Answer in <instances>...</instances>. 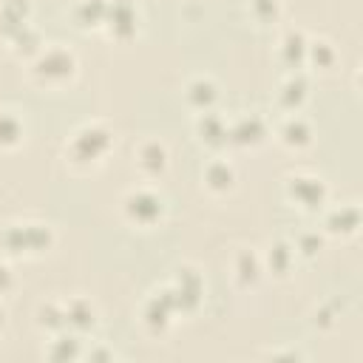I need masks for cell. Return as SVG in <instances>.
I'll return each mask as SVG.
<instances>
[{"label":"cell","instance_id":"6da1fadb","mask_svg":"<svg viewBox=\"0 0 363 363\" xmlns=\"http://www.w3.org/2000/svg\"><path fill=\"white\" fill-rule=\"evenodd\" d=\"M113 145H116V136L105 122H85L65 142V150H62L65 167L71 173H91L99 164H105Z\"/></svg>","mask_w":363,"mask_h":363},{"label":"cell","instance_id":"7a4b0ae2","mask_svg":"<svg viewBox=\"0 0 363 363\" xmlns=\"http://www.w3.org/2000/svg\"><path fill=\"white\" fill-rule=\"evenodd\" d=\"M77 71H79V60L62 43L43 45L28 60V79L43 91H60V88L71 85L77 79Z\"/></svg>","mask_w":363,"mask_h":363},{"label":"cell","instance_id":"3957f363","mask_svg":"<svg viewBox=\"0 0 363 363\" xmlns=\"http://www.w3.org/2000/svg\"><path fill=\"white\" fill-rule=\"evenodd\" d=\"M164 199L150 184H139L122 196V216L139 230H153L164 221Z\"/></svg>","mask_w":363,"mask_h":363},{"label":"cell","instance_id":"277c9868","mask_svg":"<svg viewBox=\"0 0 363 363\" xmlns=\"http://www.w3.org/2000/svg\"><path fill=\"white\" fill-rule=\"evenodd\" d=\"M284 193L289 204L303 213H320L329 201V187L315 173H289L284 182Z\"/></svg>","mask_w":363,"mask_h":363},{"label":"cell","instance_id":"5b68a950","mask_svg":"<svg viewBox=\"0 0 363 363\" xmlns=\"http://www.w3.org/2000/svg\"><path fill=\"white\" fill-rule=\"evenodd\" d=\"M6 244L11 252L40 255L54 247V230L48 224H11L6 230Z\"/></svg>","mask_w":363,"mask_h":363},{"label":"cell","instance_id":"8992f818","mask_svg":"<svg viewBox=\"0 0 363 363\" xmlns=\"http://www.w3.org/2000/svg\"><path fill=\"white\" fill-rule=\"evenodd\" d=\"M170 167V153H167V145L159 142V139H142L136 147H133V170L145 179V182H153V179H162Z\"/></svg>","mask_w":363,"mask_h":363},{"label":"cell","instance_id":"52a82bcc","mask_svg":"<svg viewBox=\"0 0 363 363\" xmlns=\"http://www.w3.org/2000/svg\"><path fill=\"white\" fill-rule=\"evenodd\" d=\"M170 292H173V303H176V312H193L199 303H201V295H204V281L201 275L193 269V267H179L173 281L167 284Z\"/></svg>","mask_w":363,"mask_h":363},{"label":"cell","instance_id":"ba28073f","mask_svg":"<svg viewBox=\"0 0 363 363\" xmlns=\"http://www.w3.org/2000/svg\"><path fill=\"white\" fill-rule=\"evenodd\" d=\"M173 315H176V303H173V292H170V286H162V289H156L147 301H145V309H142V323L150 329V332H156V335H162L170 323H173Z\"/></svg>","mask_w":363,"mask_h":363},{"label":"cell","instance_id":"9c48e42d","mask_svg":"<svg viewBox=\"0 0 363 363\" xmlns=\"http://www.w3.org/2000/svg\"><path fill=\"white\" fill-rule=\"evenodd\" d=\"M275 136H278V142H281L286 150L301 153V150H306V147L312 145L315 130H312V125H309L306 116H301V113H286V116L281 119Z\"/></svg>","mask_w":363,"mask_h":363},{"label":"cell","instance_id":"30bf717a","mask_svg":"<svg viewBox=\"0 0 363 363\" xmlns=\"http://www.w3.org/2000/svg\"><path fill=\"white\" fill-rule=\"evenodd\" d=\"M227 133H230V145L238 147H258L267 139V122L258 113H241L238 119L227 122Z\"/></svg>","mask_w":363,"mask_h":363},{"label":"cell","instance_id":"8fae6325","mask_svg":"<svg viewBox=\"0 0 363 363\" xmlns=\"http://www.w3.org/2000/svg\"><path fill=\"white\" fill-rule=\"evenodd\" d=\"M139 14L133 0H108V14H105V28L116 40H128L136 34Z\"/></svg>","mask_w":363,"mask_h":363},{"label":"cell","instance_id":"7c38bea8","mask_svg":"<svg viewBox=\"0 0 363 363\" xmlns=\"http://www.w3.org/2000/svg\"><path fill=\"white\" fill-rule=\"evenodd\" d=\"M235 182H238L235 167L227 159H221V156L210 159L204 164V170H201V187L210 196H227V193H233L235 190Z\"/></svg>","mask_w":363,"mask_h":363},{"label":"cell","instance_id":"4fadbf2b","mask_svg":"<svg viewBox=\"0 0 363 363\" xmlns=\"http://www.w3.org/2000/svg\"><path fill=\"white\" fill-rule=\"evenodd\" d=\"M196 136L201 145H207L210 150H221L230 145V133H227V119L213 108V111H204V113H196Z\"/></svg>","mask_w":363,"mask_h":363},{"label":"cell","instance_id":"5bb4252c","mask_svg":"<svg viewBox=\"0 0 363 363\" xmlns=\"http://www.w3.org/2000/svg\"><path fill=\"white\" fill-rule=\"evenodd\" d=\"M230 275H233V284L238 289H252L258 286V281L264 278V264H261V255L252 252V250H238L230 261Z\"/></svg>","mask_w":363,"mask_h":363},{"label":"cell","instance_id":"9a60e30c","mask_svg":"<svg viewBox=\"0 0 363 363\" xmlns=\"http://www.w3.org/2000/svg\"><path fill=\"white\" fill-rule=\"evenodd\" d=\"M323 230H326V235H335V238L357 235V230H360V207L357 204H340V207L326 210Z\"/></svg>","mask_w":363,"mask_h":363},{"label":"cell","instance_id":"2e32d148","mask_svg":"<svg viewBox=\"0 0 363 363\" xmlns=\"http://www.w3.org/2000/svg\"><path fill=\"white\" fill-rule=\"evenodd\" d=\"M184 102L196 113L213 111L216 102H218V85H216V79L213 77H204V74L187 79V85H184Z\"/></svg>","mask_w":363,"mask_h":363},{"label":"cell","instance_id":"e0dca14e","mask_svg":"<svg viewBox=\"0 0 363 363\" xmlns=\"http://www.w3.org/2000/svg\"><path fill=\"white\" fill-rule=\"evenodd\" d=\"M62 303H65V326H68V332L82 335V332L96 326V306L88 298L74 295V298H68Z\"/></svg>","mask_w":363,"mask_h":363},{"label":"cell","instance_id":"ac0fdd59","mask_svg":"<svg viewBox=\"0 0 363 363\" xmlns=\"http://www.w3.org/2000/svg\"><path fill=\"white\" fill-rule=\"evenodd\" d=\"M306 96H309V82H306L303 71H292V74L281 82V88H278V105H281L286 113H301Z\"/></svg>","mask_w":363,"mask_h":363},{"label":"cell","instance_id":"d6986e66","mask_svg":"<svg viewBox=\"0 0 363 363\" xmlns=\"http://www.w3.org/2000/svg\"><path fill=\"white\" fill-rule=\"evenodd\" d=\"M31 17V3L28 0H3L0 3V34L11 40L20 28L28 26Z\"/></svg>","mask_w":363,"mask_h":363},{"label":"cell","instance_id":"ffe728a7","mask_svg":"<svg viewBox=\"0 0 363 363\" xmlns=\"http://www.w3.org/2000/svg\"><path fill=\"white\" fill-rule=\"evenodd\" d=\"M261 264H264V272L275 275V278H286L292 264H295V250L289 241H272L267 247V252L261 255Z\"/></svg>","mask_w":363,"mask_h":363},{"label":"cell","instance_id":"44dd1931","mask_svg":"<svg viewBox=\"0 0 363 363\" xmlns=\"http://www.w3.org/2000/svg\"><path fill=\"white\" fill-rule=\"evenodd\" d=\"M26 142V122L20 111L0 108V150H17Z\"/></svg>","mask_w":363,"mask_h":363},{"label":"cell","instance_id":"7402d4cb","mask_svg":"<svg viewBox=\"0 0 363 363\" xmlns=\"http://www.w3.org/2000/svg\"><path fill=\"white\" fill-rule=\"evenodd\" d=\"M306 45H309V37L301 28H289L281 37V62L289 71H301V65L306 60Z\"/></svg>","mask_w":363,"mask_h":363},{"label":"cell","instance_id":"603a6c76","mask_svg":"<svg viewBox=\"0 0 363 363\" xmlns=\"http://www.w3.org/2000/svg\"><path fill=\"white\" fill-rule=\"evenodd\" d=\"M335 62H337V48L329 40H323V37L309 40L303 65H312V71H332Z\"/></svg>","mask_w":363,"mask_h":363},{"label":"cell","instance_id":"cb8c5ba5","mask_svg":"<svg viewBox=\"0 0 363 363\" xmlns=\"http://www.w3.org/2000/svg\"><path fill=\"white\" fill-rule=\"evenodd\" d=\"M108 14V0H77L74 20L79 28H102Z\"/></svg>","mask_w":363,"mask_h":363},{"label":"cell","instance_id":"d4e9b609","mask_svg":"<svg viewBox=\"0 0 363 363\" xmlns=\"http://www.w3.org/2000/svg\"><path fill=\"white\" fill-rule=\"evenodd\" d=\"M37 326L45 329L48 335H57V332H65V303L62 301H48V303H40L37 306Z\"/></svg>","mask_w":363,"mask_h":363},{"label":"cell","instance_id":"484cf974","mask_svg":"<svg viewBox=\"0 0 363 363\" xmlns=\"http://www.w3.org/2000/svg\"><path fill=\"white\" fill-rule=\"evenodd\" d=\"M82 354V349H79V335H74V332H57L54 337H51V343H48V349H45V357H51V360H74V357H79Z\"/></svg>","mask_w":363,"mask_h":363},{"label":"cell","instance_id":"4316f807","mask_svg":"<svg viewBox=\"0 0 363 363\" xmlns=\"http://www.w3.org/2000/svg\"><path fill=\"white\" fill-rule=\"evenodd\" d=\"M247 9H250L255 23L269 26V23H278V17L284 11V3L281 0H247Z\"/></svg>","mask_w":363,"mask_h":363},{"label":"cell","instance_id":"83f0119b","mask_svg":"<svg viewBox=\"0 0 363 363\" xmlns=\"http://www.w3.org/2000/svg\"><path fill=\"white\" fill-rule=\"evenodd\" d=\"M320 247H323V238L318 233H301L295 238V244H292L295 255H303V258H315L320 252Z\"/></svg>","mask_w":363,"mask_h":363},{"label":"cell","instance_id":"f1b7e54d","mask_svg":"<svg viewBox=\"0 0 363 363\" xmlns=\"http://www.w3.org/2000/svg\"><path fill=\"white\" fill-rule=\"evenodd\" d=\"M11 289V272L6 264H0V295H6Z\"/></svg>","mask_w":363,"mask_h":363},{"label":"cell","instance_id":"f546056e","mask_svg":"<svg viewBox=\"0 0 363 363\" xmlns=\"http://www.w3.org/2000/svg\"><path fill=\"white\" fill-rule=\"evenodd\" d=\"M315 323H326V326H332V323H335V318H332V312L323 306V309H318V312H315Z\"/></svg>","mask_w":363,"mask_h":363},{"label":"cell","instance_id":"4dcf8cb0","mask_svg":"<svg viewBox=\"0 0 363 363\" xmlns=\"http://www.w3.org/2000/svg\"><path fill=\"white\" fill-rule=\"evenodd\" d=\"M88 357H116L111 349H102V352H88Z\"/></svg>","mask_w":363,"mask_h":363},{"label":"cell","instance_id":"1f68e13d","mask_svg":"<svg viewBox=\"0 0 363 363\" xmlns=\"http://www.w3.org/2000/svg\"><path fill=\"white\" fill-rule=\"evenodd\" d=\"M3 323H6V312L0 309V329H3Z\"/></svg>","mask_w":363,"mask_h":363}]
</instances>
